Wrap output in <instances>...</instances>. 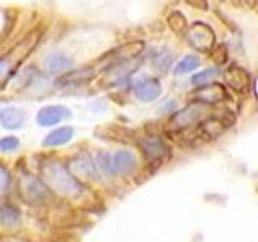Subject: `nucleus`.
I'll return each mask as SVG.
<instances>
[{
    "mask_svg": "<svg viewBox=\"0 0 258 242\" xmlns=\"http://www.w3.org/2000/svg\"><path fill=\"white\" fill-rule=\"evenodd\" d=\"M42 179L53 192L64 197H76L81 194V184L73 176L68 168L61 163H48L42 168Z\"/></svg>",
    "mask_w": 258,
    "mask_h": 242,
    "instance_id": "f257e3e1",
    "label": "nucleus"
},
{
    "mask_svg": "<svg viewBox=\"0 0 258 242\" xmlns=\"http://www.w3.org/2000/svg\"><path fill=\"white\" fill-rule=\"evenodd\" d=\"M185 39L190 44V47L197 48L200 52L212 50L215 45V32L213 29L207 26L205 23H194L190 28L185 31Z\"/></svg>",
    "mask_w": 258,
    "mask_h": 242,
    "instance_id": "f03ea898",
    "label": "nucleus"
},
{
    "mask_svg": "<svg viewBox=\"0 0 258 242\" xmlns=\"http://www.w3.org/2000/svg\"><path fill=\"white\" fill-rule=\"evenodd\" d=\"M21 192L24 200H28L32 205H39L44 204V202L48 199V192L44 188V184L37 181L36 177H23L21 179Z\"/></svg>",
    "mask_w": 258,
    "mask_h": 242,
    "instance_id": "7ed1b4c3",
    "label": "nucleus"
},
{
    "mask_svg": "<svg viewBox=\"0 0 258 242\" xmlns=\"http://www.w3.org/2000/svg\"><path fill=\"white\" fill-rule=\"evenodd\" d=\"M71 116V111L63 107V105H47V107H42L36 115V121L39 126H55L58 125L61 119L64 118H70Z\"/></svg>",
    "mask_w": 258,
    "mask_h": 242,
    "instance_id": "20e7f679",
    "label": "nucleus"
},
{
    "mask_svg": "<svg viewBox=\"0 0 258 242\" xmlns=\"http://www.w3.org/2000/svg\"><path fill=\"white\" fill-rule=\"evenodd\" d=\"M110 165H111V173H116L121 176H129L136 171L137 158L133 152L119 150V152H115L110 157Z\"/></svg>",
    "mask_w": 258,
    "mask_h": 242,
    "instance_id": "39448f33",
    "label": "nucleus"
},
{
    "mask_svg": "<svg viewBox=\"0 0 258 242\" xmlns=\"http://www.w3.org/2000/svg\"><path fill=\"white\" fill-rule=\"evenodd\" d=\"M141 149L144 152V155L147 160H163L166 157H169V145L161 139L158 136H152V137H145V139L141 141Z\"/></svg>",
    "mask_w": 258,
    "mask_h": 242,
    "instance_id": "423d86ee",
    "label": "nucleus"
},
{
    "mask_svg": "<svg viewBox=\"0 0 258 242\" xmlns=\"http://www.w3.org/2000/svg\"><path fill=\"white\" fill-rule=\"evenodd\" d=\"M194 99L197 103H216L229 99V94L226 91V87L221 84H205L200 86L196 94H194Z\"/></svg>",
    "mask_w": 258,
    "mask_h": 242,
    "instance_id": "0eeeda50",
    "label": "nucleus"
},
{
    "mask_svg": "<svg viewBox=\"0 0 258 242\" xmlns=\"http://www.w3.org/2000/svg\"><path fill=\"white\" fill-rule=\"evenodd\" d=\"M204 103H194L189 105V107L182 108L181 111H177L173 115L171 118V123L177 128V129H184V128H189L194 123H199V119L204 113Z\"/></svg>",
    "mask_w": 258,
    "mask_h": 242,
    "instance_id": "6e6552de",
    "label": "nucleus"
},
{
    "mask_svg": "<svg viewBox=\"0 0 258 242\" xmlns=\"http://www.w3.org/2000/svg\"><path fill=\"white\" fill-rule=\"evenodd\" d=\"M134 94L142 102H152L160 97L161 84L155 78H144L134 84Z\"/></svg>",
    "mask_w": 258,
    "mask_h": 242,
    "instance_id": "1a4fd4ad",
    "label": "nucleus"
},
{
    "mask_svg": "<svg viewBox=\"0 0 258 242\" xmlns=\"http://www.w3.org/2000/svg\"><path fill=\"white\" fill-rule=\"evenodd\" d=\"M231 123H234V118L226 119L224 116L220 118V115H210L207 119L200 123V131L208 139H215V137L223 134V131L226 128H229Z\"/></svg>",
    "mask_w": 258,
    "mask_h": 242,
    "instance_id": "9d476101",
    "label": "nucleus"
},
{
    "mask_svg": "<svg viewBox=\"0 0 258 242\" xmlns=\"http://www.w3.org/2000/svg\"><path fill=\"white\" fill-rule=\"evenodd\" d=\"M26 121V111L18 107H5L0 110V125L5 129H20Z\"/></svg>",
    "mask_w": 258,
    "mask_h": 242,
    "instance_id": "9b49d317",
    "label": "nucleus"
},
{
    "mask_svg": "<svg viewBox=\"0 0 258 242\" xmlns=\"http://www.w3.org/2000/svg\"><path fill=\"white\" fill-rule=\"evenodd\" d=\"M224 76H226V81H228V84L231 86V89H234V91L245 92L248 89V81H250L248 73L244 68L237 67V65L231 67Z\"/></svg>",
    "mask_w": 258,
    "mask_h": 242,
    "instance_id": "f8f14e48",
    "label": "nucleus"
},
{
    "mask_svg": "<svg viewBox=\"0 0 258 242\" xmlns=\"http://www.w3.org/2000/svg\"><path fill=\"white\" fill-rule=\"evenodd\" d=\"M73 136H75V129L71 126H61L48 133L42 144L45 147H58V145L68 144L73 139Z\"/></svg>",
    "mask_w": 258,
    "mask_h": 242,
    "instance_id": "ddd939ff",
    "label": "nucleus"
},
{
    "mask_svg": "<svg viewBox=\"0 0 258 242\" xmlns=\"http://www.w3.org/2000/svg\"><path fill=\"white\" fill-rule=\"evenodd\" d=\"M71 168L76 171V176L84 177V179H95V177L99 176L97 165L92 161V158H89L87 155H81L79 158H76Z\"/></svg>",
    "mask_w": 258,
    "mask_h": 242,
    "instance_id": "4468645a",
    "label": "nucleus"
},
{
    "mask_svg": "<svg viewBox=\"0 0 258 242\" xmlns=\"http://www.w3.org/2000/svg\"><path fill=\"white\" fill-rule=\"evenodd\" d=\"M94 78V70L92 68H81L78 71H73V73H68V75H63L61 78H58L56 81V84H73V86H79V84H84L87 81H91Z\"/></svg>",
    "mask_w": 258,
    "mask_h": 242,
    "instance_id": "2eb2a0df",
    "label": "nucleus"
},
{
    "mask_svg": "<svg viewBox=\"0 0 258 242\" xmlns=\"http://www.w3.org/2000/svg\"><path fill=\"white\" fill-rule=\"evenodd\" d=\"M168 26L171 28L173 32H176V34L182 36V34H185V31H187L189 24L185 21V16L181 12H173L168 16Z\"/></svg>",
    "mask_w": 258,
    "mask_h": 242,
    "instance_id": "dca6fc26",
    "label": "nucleus"
},
{
    "mask_svg": "<svg viewBox=\"0 0 258 242\" xmlns=\"http://www.w3.org/2000/svg\"><path fill=\"white\" fill-rule=\"evenodd\" d=\"M45 65H47L48 71H61L70 67L71 60L68 56H64L63 53H50L45 58Z\"/></svg>",
    "mask_w": 258,
    "mask_h": 242,
    "instance_id": "f3484780",
    "label": "nucleus"
},
{
    "mask_svg": "<svg viewBox=\"0 0 258 242\" xmlns=\"http://www.w3.org/2000/svg\"><path fill=\"white\" fill-rule=\"evenodd\" d=\"M142 48H144V44L139 42V40H136V42H131V44H126L123 47H119L118 50H116V55L119 56V60H131L134 58V56H137L141 52H142Z\"/></svg>",
    "mask_w": 258,
    "mask_h": 242,
    "instance_id": "a211bd4d",
    "label": "nucleus"
},
{
    "mask_svg": "<svg viewBox=\"0 0 258 242\" xmlns=\"http://www.w3.org/2000/svg\"><path fill=\"white\" fill-rule=\"evenodd\" d=\"M199 58L196 55H185L184 58L176 65L174 68V75H184V73H190L196 68H199Z\"/></svg>",
    "mask_w": 258,
    "mask_h": 242,
    "instance_id": "6ab92c4d",
    "label": "nucleus"
},
{
    "mask_svg": "<svg viewBox=\"0 0 258 242\" xmlns=\"http://www.w3.org/2000/svg\"><path fill=\"white\" fill-rule=\"evenodd\" d=\"M0 221L4 224H16L20 221V212L12 205H4L0 208Z\"/></svg>",
    "mask_w": 258,
    "mask_h": 242,
    "instance_id": "aec40b11",
    "label": "nucleus"
},
{
    "mask_svg": "<svg viewBox=\"0 0 258 242\" xmlns=\"http://www.w3.org/2000/svg\"><path fill=\"white\" fill-rule=\"evenodd\" d=\"M218 75V70L215 68H208L205 71H200L197 73V75H194L192 76V84H196V86H205V84H212V81L215 79V76Z\"/></svg>",
    "mask_w": 258,
    "mask_h": 242,
    "instance_id": "412c9836",
    "label": "nucleus"
},
{
    "mask_svg": "<svg viewBox=\"0 0 258 242\" xmlns=\"http://www.w3.org/2000/svg\"><path fill=\"white\" fill-rule=\"evenodd\" d=\"M18 147H20L18 137H15V136L0 137V150H2V152H12V150L18 149Z\"/></svg>",
    "mask_w": 258,
    "mask_h": 242,
    "instance_id": "4be33fe9",
    "label": "nucleus"
},
{
    "mask_svg": "<svg viewBox=\"0 0 258 242\" xmlns=\"http://www.w3.org/2000/svg\"><path fill=\"white\" fill-rule=\"evenodd\" d=\"M8 186H10V174L5 166L0 165V196L8 191Z\"/></svg>",
    "mask_w": 258,
    "mask_h": 242,
    "instance_id": "5701e85b",
    "label": "nucleus"
},
{
    "mask_svg": "<svg viewBox=\"0 0 258 242\" xmlns=\"http://www.w3.org/2000/svg\"><path fill=\"white\" fill-rule=\"evenodd\" d=\"M10 62L7 58H0V86L8 79V73H10Z\"/></svg>",
    "mask_w": 258,
    "mask_h": 242,
    "instance_id": "b1692460",
    "label": "nucleus"
},
{
    "mask_svg": "<svg viewBox=\"0 0 258 242\" xmlns=\"http://www.w3.org/2000/svg\"><path fill=\"white\" fill-rule=\"evenodd\" d=\"M189 5H192L194 8H199V10H207L208 8V4L207 0H185Z\"/></svg>",
    "mask_w": 258,
    "mask_h": 242,
    "instance_id": "393cba45",
    "label": "nucleus"
}]
</instances>
